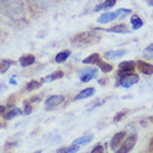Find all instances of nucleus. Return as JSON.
<instances>
[{
    "label": "nucleus",
    "instance_id": "obj_1",
    "mask_svg": "<svg viewBox=\"0 0 153 153\" xmlns=\"http://www.w3.org/2000/svg\"><path fill=\"white\" fill-rule=\"evenodd\" d=\"M100 38L97 35L93 34L92 31H83L76 34L71 38V44L75 47H86L97 43Z\"/></svg>",
    "mask_w": 153,
    "mask_h": 153
},
{
    "label": "nucleus",
    "instance_id": "obj_2",
    "mask_svg": "<svg viewBox=\"0 0 153 153\" xmlns=\"http://www.w3.org/2000/svg\"><path fill=\"white\" fill-rule=\"evenodd\" d=\"M131 13V10L130 9H117L116 11H113V13H102L100 17L97 18V22L98 24H102V25H105V24H108V22H112L115 19H121V18H124L126 15Z\"/></svg>",
    "mask_w": 153,
    "mask_h": 153
},
{
    "label": "nucleus",
    "instance_id": "obj_3",
    "mask_svg": "<svg viewBox=\"0 0 153 153\" xmlns=\"http://www.w3.org/2000/svg\"><path fill=\"white\" fill-rule=\"evenodd\" d=\"M137 134L136 133H132L130 135L124 139L122 142V144L119 146V149L115 151V153H130L133 150V148L135 146L136 142H137Z\"/></svg>",
    "mask_w": 153,
    "mask_h": 153
},
{
    "label": "nucleus",
    "instance_id": "obj_4",
    "mask_svg": "<svg viewBox=\"0 0 153 153\" xmlns=\"http://www.w3.org/2000/svg\"><path fill=\"white\" fill-rule=\"evenodd\" d=\"M136 63L134 60H125V62H121L117 67V76L123 77L125 75H130L133 74L135 71Z\"/></svg>",
    "mask_w": 153,
    "mask_h": 153
},
{
    "label": "nucleus",
    "instance_id": "obj_5",
    "mask_svg": "<svg viewBox=\"0 0 153 153\" xmlns=\"http://www.w3.org/2000/svg\"><path fill=\"white\" fill-rule=\"evenodd\" d=\"M139 81H140V76L137 75V74H130V75H125V76L123 77H120L119 79V83L117 84H115L116 86H123L124 88H130L131 86L135 85V84H137L139 83Z\"/></svg>",
    "mask_w": 153,
    "mask_h": 153
},
{
    "label": "nucleus",
    "instance_id": "obj_6",
    "mask_svg": "<svg viewBox=\"0 0 153 153\" xmlns=\"http://www.w3.org/2000/svg\"><path fill=\"white\" fill-rule=\"evenodd\" d=\"M65 101V97L63 95H51L45 101V106L47 111L54 110L55 107L59 106L60 104H63Z\"/></svg>",
    "mask_w": 153,
    "mask_h": 153
},
{
    "label": "nucleus",
    "instance_id": "obj_7",
    "mask_svg": "<svg viewBox=\"0 0 153 153\" xmlns=\"http://www.w3.org/2000/svg\"><path fill=\"white\" fill-rule=\"evenodd\" d=\"M78 74H79V77H81V81L83 83H88L89 81H92L93 78L97 76V69L96 68H92V67H87V68H83L81 71H78Z\"/></svg>",
    "mask_w": 153,
    "mask_h": 153
},
{
    "label": "nucleus",
    "instance_id": "obj_8",
    "mask_svg": "<svg viewBox=\"0 0 153 153\" xmlns=\"http://www.w3.org/2000/svg\"><path fill=\"white\" fill-rule=\"evenodd\" d=\"M125 136H126V132L125 131L117 132L116 134L113 135V137H112L110 141V148L112 149V151H114L115 152L116 150L119 149V146L122 144V142L124 141Z\"/></svg>",
    "mask_w": 153,
    "mask_h": 153
},
{
    "label": "nucleus",
    "instance_id": "obj_9",
    "mask_svg": "<svg viewBox=\"0 0 153 153\" xmlns=\"http://www.w3.org/2000/svg\"><path fill=\"white\" fill-rule=\"evenodd\" d=\"M136 67L142 74L144 75H153V65L145 63L143 60H137L136 62Z\"/></svg>",
    "mask_w": 153,
    "mask_h": 153
},
{
    "label": "nucleus",
    "instance_id": "obj_10",
    "mask_svg": "<svg viewBox=\"0 0 153 153\" xmlns=\"http://www.w3.org/2000/svg\"><path fill=\"white\" fill-rule=\"evenodd\" d=\"M126 49H117V51H108L104 54V58L107 60H113L116 58H121L124 55H126Z\"/></svg>",
    "mask_w": 153,
    "mask_h": 153
},
{
    "label": "nucleus",
    "instance_id": "obj_11",
    "mask_svg": "<svg viewBox=\"0 0 153 153\" xmlns=\"http://www.w3.org/2000/svg\"><path fill=\"white\" fill-rule=\"evenodd\" d=\"M94 94H95V88L94 87H87V88L83 89L82 92L77 94L76 96H75V101H79V100H85V98H88L91 96H93Z\"/></svg>",
    "mask_w": 153,
    "mask_h": 153
},
{
    "label": "nucleus",
    "instance_id": "obj_12",
    "mask_svg": "<svg viewBox=\"0 0 153 153\" xmlns=\"http://www.w3.org/2000/svg\"><path fill=\"white\" fill-rule=\"evenodd\" d=\"M36 62V57L31 54H26V55L22 56L19 58V63L22 67H28V66H31L33 64H35Z\"/></svg>",
    "mask_w": 153,
    "mask_h": 153
},
{
    "label": "nucleus",
    "instance_id": "obj_13",
    "mask_svg": "<svg viewBox=\"0 0 153 153\" xmlns=\"http://www.w3.org/2000/svg\"><path fill=\"white\" fill-rule=\"evenodd\" d=\"M105 31H107V33H114V34H128V33H130L128 26L123 25V24L113 26V27H111L108 29H105Z\"/></svg>",
    "mask_w": 153,
    "mask_h": 153
},
{
    "label": "nucleus",
    "instance_id": "obj_14",
    "mask_svg": "<svg viewBox=\"0 0 153 153\" xmlns=\"http://www.w3.org/2000/svg\"><path fill=\"white\" fill-rule=\"evenodd\" d=\"M63 77H64V73L62 72V71H56V72L51 73L49 75H47L45 78L42 79V82H43V83H51V82L60 79V78H63Z\"/></svg>",
    "mask_w": 153,
    "mask_h": 153
},
{
    "label": "nucleus",
    "instance_id": "obj_15",
    "mask_svg": "<svg viewBox=\"0 0 153 153\" xmlns=\"http://www.w3.org/2000/svg\"><path fill=\"white\" fill-rule=\"evenodd\" d=\"M93 140H94L93 134H87V135L81 136V137H78V139H76V140H74L72 144H76V145L87 144V143H91Z\"/></svg>",
    "mask_w": 153,
    "mask_h": 153
},
{
    "label": "nucleus",
    "instance_id": "obj_16",
    "mask_svg": "<svg viewBox=\"0 0 153 153\" xmlns=\"http://www.w3.org/2000/svg\"><path fill=\"white\" fill-rule=\"evenodd\" d=\"M115 4H116V0H104V2H102L101 4H97L95 8H94V11H100V10H103V9H110L112 7H114Z\"/></svg>",
    "mask_w": 153,
    "mask_h": 153
},
{
    "label": "nucleus",
    "instance_id": "obj_17",
    "mask_svg": "<svg viewBox=\"0 0 153 153\" xmlns=\"http://www.w3.org/2000/svg\"><path fill=\"white\" fill-rule=\"evenodd\" d=\"M81 149V145L72 144L69 146H64V148H60L56 151V153H77Z\"/></svg>",
    "mask_w": 153,
    "mask_h": 153
},
{
    "label": "nucleus",
    "instance_id": "obj_18",
    "mask_svg": "<svg viewBox=\"0 0 153 153\" xmlns=\"http://www.w3.org/2000/svg\"><path fill=\"white\" fill-rule=\"evenodd\" d=\"M101 59V56H100V54H97V53H94V54H92V55H89V56H87L86 58H84L83 59V64H96L98 60Z\"/></svg>",
    "mask_w": 153,
    "mask_h": 153
},
{
    "label": "nucleus",
    "instance_id": "obj_19",
    "mask_svg": "<svg viewBox=\"0 0 153 153\" xmlns=\"http://www.w3.org/2000/svg\"><path fill=\"white\" fill-rule=\"evenodd\" d=\"M22 114V112L20 111V108H18V107H13L11 110L8 111V113H6L4 114V120H13L15 119L16 116H18V115Z\"/></svg>",
    "mask_w": 153,
    "mask_h": 153
},
{
    "label": "nucleus",
    "instance_id": "obj_20",
    "mask_svg": "<svg viewBox=\"0 0 153 153\" xmlns=\"http://www.w3.org/2000/svg\"><path fill=\"white\" fill-rule=\"evenodd\" d=\"M69 56H71V51H59V53L56 55L55 62H56V63H58V64H62V63H64L65 60L67 59Z\"/></svg>",
    "mask_w": 153,
    "mask_h": 153
},
{
    "label": "nucleus",
    "instance_id": "obj_21",
    "mask_svg": "<svg viewBox=\"0 0 153 153\" xmlns=\"http://www.w3.org/2000/svg\"><path fill=\"white\" fill-rule=\"evenodd\" d=\"M131 25H132V27H133V29L137 30L143 26V22H142V19H141L137 15H133L131 18Z\"/></svg>",
    "mask_w": 153,
    "mask_h": 153
},
{
    "label": "nucleus",
    "instance_id": "obj_22",
    "mask_svg": "<svg viewBox=\"0 0 153 153\" xmlns=\"http://www.w3.org/2000/svg\"><path fill=\"white\" fill-rule=\"evenodd\" d=\"M96 65H98L100 69H101L103 73H110L113 71V66L111 64H108V63H104L102 59L98 60L97 63H96Z\"/></svg>",
    "mask_w": 153,
    "mask_h": 153
},
{
    "label": "nucleus",
    "instance_id": "obj_23",
    "mask_svg": "<svg viewBox=\"0 0 153 153\" xmlns=\"http://www.w3.org/2000/svg\"><path fill=\"white\" fill-rule=\"evenodd\" d=\"M43 84V82H38V81H30L27 85H26V89L28 92H31V91H35V89L39 88Z\"/></svg>",
    "mask_w": 153,
    "mask_h": 153
},
{
    "label": "nucleus",
    "instance_id": "obj_24",
    "mask_svg": "<svg viewBox=\"0 0 153 153\" xmlns=\"http://www.w3.org/2000/svg\"><path fill=\"white\" fill-rule=\"evenodd\" d=\"M13 64V60H2V62H0V74H4Z\"/></svg>",
    "mask_w": 153,
    "mask_h": 153
},
{
    "label": "nucleus",
    "instance_id": "obj_25",
    "mask_svg": "<svg viewBox=\"0 0 153 153\" xmlns=\"http://www.w3.org/2000/svg\"><path fill=\"white\" fill-rule=\"evenodd\" d=\"M128 110H122V111H120L119 113H116L114 116V119H113V123L116 124V123H119V122H121L122 120L125 117V115L128 114Z\"/></svg>",
    "mask_w": 153,
    "mask_h": 153
},
{
    "label": "nucleus",
    "instance_id": "obj_26",
    "mask_svg": "<svg viewBox=\"0 0 153 153\" xmlns=\"http://www.w3.org/2000/svg\"><path fill=\"white\" fill-rule=\"evenodd\" d=\"M143 55H144L145 58L153 60V44H150L146 48H144V51H143Z\"/></svg>",
    "mask_w": 153,
    "mask_h": 153
},
{
    "label": "nucleus",
    "instance_id": "obj_27",
    "mask_svg": "<svg viewBox=\"0 0 153 153\" xmlns=\"http://www.w3.org/2000/svg\"><path fill=\"white\" fill-rule=\"evenodd\" d=\"M91 153H104V146L102 144H97L93 148Z\"/></svg>",
    "mask_w": 153,
    "mask_h": 153
},
{
    "label": "nucleus",
    "instance_id": "obj_28",
    "mask_svg": "<svg viewBox=\"0 0 153 153\" xmlns=\"http://www.w3.org/2000/svg\"><path fill=\"white\" fill-rule=\"evenodd\" d=\"M33 112V108L29 105V102H25V110H24V114L29 115L30 113Z\"/></svg>",
    "mask_w": 153,
    "mask_h": 153
},
{
    "label": "nucleus",
    "instance_id": "obj_29",
    "mask_svg": "<svg viewBox=\"0 0 153 153\" xmlns=\"http://www.w3.org/2000/svg\"><path fill=\"white\" fill-rule=\"evenodd\" d=\"M107 82H108V79H106V78H101V79H98V83H100L101 85H105V84H107Z\"/></svg>",
    "mask_w": 153,
    "mask_h": 153
},
{
    "label": "nucleus",
    "instance_id": "obj_30",
    "mask_svg": "<svg viewBox=\"0 0 153 153\" xmlns=\"http://www.w3.org/2000/svg\"><path fill=\"white\" fill-rule=\"evenodd\" d=\"M7 89V86H6V84H4V83H0V92H4V91H6Z\"/></svg>",
    "mask_w": 153,
    "mask_h": 153
},
{
    "label": "nucleus",
    "instance_id": "obj_31",
    "mask_svg": "<svg viewBox=\"0 0 153 153\" xmlns=\"http://www.w3.org/2000/svg\"><path fill=\"white\" fill-rule=\"evenodd\" d=\"M38 101H39V97H38V96H33V97L30 98L29 102H38Z\"/></svg>",
    "mask_w": 153,
    "mask_h": 153
},
{
    "label": "nucleus",
    "instance_id": "obj_32",
    "mask_svg": "<svg viewBox=\"0 0 153 153\" xmlns=\"http://www.w3.org/2000/svg\"><path fill=\"white\" fill-rule=\"evenodd\" d=\"M4 111H6V107L4 105H0V114H4Z\"/></svg>",
    "mask_w": 153,
    "mask_h": 153
},
{
    "label": "nucleus",
    "instance_id": "obj_33",
    "mask_svg": "<svg viewBox=\"0 0 153 153\" xmlns=\"http://www.w3.org/2000/svg\"><path fill=\"white\" fill-rule=\"evenodd\" d=\"M150 150L153 152V137L151 139V141H150Z\"/></svg>",
    "mask_w": 153,
    "mask_h": 153
},
{
    "label": "nucleus",
    "instance_id": "obj_34",
    "mask_svg": "<svg viewBox=\"0 0 153 153\" xmlns=\"http://www.w3.org/2000/svg\"><path fill=\"white\" fill-rule=\"evenodd\" d=\"M146 4H149L150 7H153V0H146Z\"/></svg>",
    "mask_w": 153,
    "mask_h": 153
},
{
    "label": "nucleus",
    "instance_id": "obj_35",
    "mask_svg": "<svg viewBox=\"0 0 153 153\" xmlns=\"http://www.w3.org/2000/svg\"><path fill=\"white\" fill-rule=\"evenodd\" d=\"M33 153H42V151H40V150H38V151H36V152H33Z\"/></svg>",
    "mask_w": 153,
    "mask_h": 153
},
{
    "label": "nucleus",
    "instance_id": "obj_36",
    "mask_svg": "<svg viewBox=\"0 0 153 153\" xmlns=\"http://www.w3.org/2000/svg\"><path fill=\"white\" fill-rule=\"evenodd\" d=\"M150 121H153V116L152 117H150Z\"/></svg>",
    "mask_w": 153,
    "mask_h": 153
},
{
    "label": "nucleus",
    "instance_id": "obj_37",
    "mask_svg": "<svg viewBox=\"0 0 153 153\" xmlns=\"http://www.w3.org/2000/svg\"><path fill=\"white\" fill-rule=\"evenodd\" d=\"M0 128H1V124H0Z\"/></svg>",
    "mask_w": 153,
    "mask_h": 153
}]
</instances>
